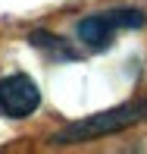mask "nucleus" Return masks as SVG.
Wrapping results in <instances>:
<instances>
[{
    "instance_id": "obj_3",
    "label": "nucleus",
    "mask_w": 147,
    "mask_h": 154,
    "mask_svg": "<svg viewBox=\"0 0 147 154\" xmlns=\"http://www.w3.org/2000/svg\"><path fill=\"white\" fill-rule=\"evenodd\" d=\"M38 104H41V91L28 75L13 72L6 79H0V113L3 116L22 120L38 110Z\"/></svg>"
},
{
    "instance_id": "obj_2",
    "label": "nucleus",
    "mask_w": 147,
    "mask_h": 154,
    "mask_svg": "<svg viewBox=\"0 0 147 154\" xmlns=\"http://www.w3.org/2000/svg\"><path fill=\"white\" fill-rule=\"evenodd\" d=\"M147 16L141 10H110V13H94L78 22V41H85L91 51H107L113 44V35L119 29H141Z\"/></svg>"
},
{
    "instance_id": "obj_1",
    "label": "nucleus",
    "mask_w": 147,
    "mask_h": 154,
    "mask_svg": "<svg viewBox=\"0 0 147 154\" xmlns=\"http://www.w3.org/2000/svg\"><path fill=\"white\" fill-rule=\"evenodd\" d=\"M147 120V101H128L122 107H113V110H103V113H94V116H85V120L66 126V129L57 135V145H75V142H91L97 135H110V132H119V129H128V126Z\"/></svg>"
}]
</instances>
